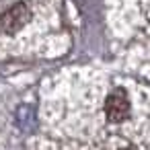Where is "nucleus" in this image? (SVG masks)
I'll list each match as a JSON object with an SVG mask.
<instances>
[{
  "label": "nucleus",
  "instance_id": "7ed1b4c3",
  "mask_svg": "<svg viewBox=\"0 0 150 150\" xmlns=\"http://www.w3.org/2000/svg\"><path fill=\"white\" fill-rule=\"evenodd\" d=\"M123 150H129V148H123Z\"/></svg>",
  "mask_w": 150,
  "mask_h": 150
},
{
  "label": "nucleus",
  "instance_id": "f257e3e1",
  "mask_svg": "<svg viewBox=\"0 0 150 150\" xmlns=\"http://www.w3.org/2000/svg\"><path fill=\"white\" fill-rule=\"evenodd\" d=\"M29 19H31L29 6L25 2H19L0 15V31L6 33V35H15L17 31H21L29 23Z\"/></svg>",
  "mask_w": 150,
  "mask_h": 150
},
{
  "label": "nucleus",
  "instance_id": "f03ea898",
  "mask_svg": "<svg viewBox=\"0 0 150 150\" xmlns=\"http://www.w3.org/2000/svg\"><path fill=\"white\" fill-rule=\"evenodd\" d=\"M105 115L111 123H121L127 119L129 115V101H127V95L125 91L117 88L115 93H111L105 101Z\"/></svg>",
  "mask_w": 150,
  "mask_h": 150
}]
</instances>
